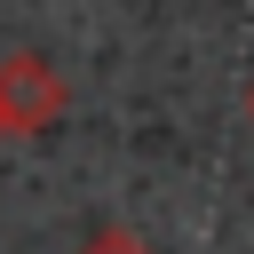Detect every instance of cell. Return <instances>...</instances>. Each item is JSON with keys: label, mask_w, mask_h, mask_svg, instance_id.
<instances>
[{"label": "cell", "mask_w": 254, "mask_h": 254, "mask_svg": "<svg viewBox=\"0 0 254 254\" xmlns=\"http://www.w3.org/2000/svg\"><path fill=\"white\" fill-rule=\"evenodd\" d=\"M0 143H8V119H0Z\"/></svg>", "instance_id": "4"}, {"label": "cell", "mask_w": 254, "mask_h": 254, "mask_svg": "<svg viewBox=\"0 0 254 254\" xmlns=\"http://www.w3.org/2000/svg\"><path fill=\"white\" fill-rule=\"evenodd\" d=\"M79 254H159V246H151L135 222H103V230H87V238H79Z\"/></svg>", "instance_id": "2"}, {"label": "cell", "mask_w": 254, "mask_h": 254, "mask_svg": "<svg viewBox=\"0 0 254 254\" xmlns=\"http://www.w3.org/2000/svg\"><path fill=\"white\" fill-rule=\"evenodd\" d=\"M246 119H254V79H246Z\"/></svg>", "instance_id": "3"}, {"label": "cell", "mask_w": 254, "mask_h": 254, "mask_svg": "<svg viewBox=\"0 0 254 254\" xmlns=\"http://www.w3.org/2000/svg\"><path fill=\"white\" fill-rule=\"evenodd\" d=\"M64 103L71 95H64L48 56H8L0 64V119H8V135H48L64 119Z\"/></svg>", "instance_id": "1"}]
</instances>
